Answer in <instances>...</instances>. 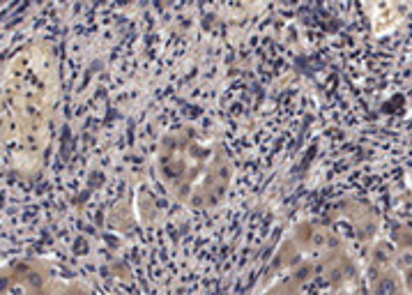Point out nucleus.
<instances>
[{
	"label": "nucleus",
	"mask_w": 412,
	"mask_h": 295,
	"mask_svg": "<svg viewBox=\"0 0 412 295\" xmlns=\"http://www.w3.org/2000/svg\"><path fill=\"white\" fill-rule=\"evenodd\" d=\"M376 295H396V284H394V279H389V277H385V279H380L378 284H376V291H373Z\"/></svg>",
	"instance_id": "f257e3e1"
}]
</instances>
